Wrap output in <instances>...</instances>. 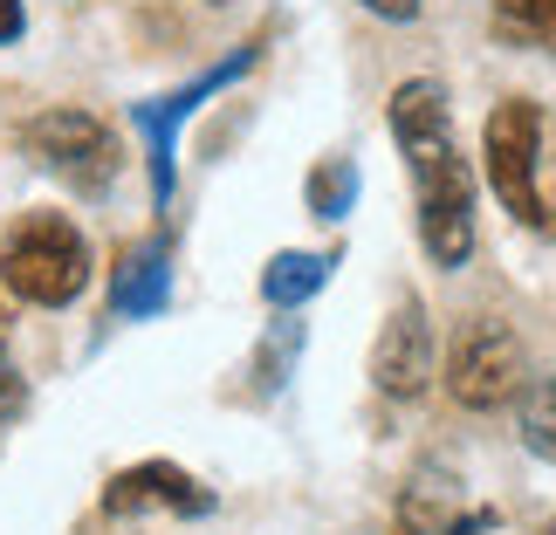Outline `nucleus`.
<instances>
[{"label": "nucleus", "mask_w": 556, "mask_h": 535, "mask_svg": "<svg viewBox=\"0 0 556 535\" xmlns=\"http://www.w3.org/2000/svg\"><path fill=\"white\" fill-rule=\"evenodd\" d=\"M0 282H8V295H21L35 309H62L90 289V241L62 213H28L0 241Z\"/></svg>", "instance_id": "nucleus-2"}, {"label": "nucleus", "mask_w": 556, "mask_h": 535, "mask_svg": "<svg viewBox=\"0 0 556 535\" xmlns=\"http://www.w3.org/2000/svg\"><path fill=\"white\" fill-rule=\"evenodd\" d=\"M324 282H330V254H275V262L262 268V295H268L275 309L309 303Z\"/></svg>", "instance_id": "nucleus-10"}, {"label": "nucleus", "mask_w": 556, "mask_h": 535, "mask_svg": "<svg viewBox=\"0 0 556 535\" xmlns=\"http://www.w3.org/2000/svg\"><path fill=\"white\" fill-rule=\"evenodd\" d=\"M495 28L508 41H536L556 55V0H495Z\"/></svg>", "instance_id": "nucleus-12"}, {"label": "nucleus", "mask_w": 556, "mask_h": 535, "mask_svg": "<svg viewBox=\"0 0 556 535\" xmlns=\"http://www.w3.org/2000/svg\"><path fill=\"white\" fill-rule=\"evenodd\" d=\"M138 508H173V515H206L213 495L192 474H179L173 460H144L103 487V515H138Z\"/></svg>", "instance_id": "nucleus-8"}, {"label": "nucleus", "mask_w": 556, "mask_h": 535, "mask_svg": "<svg viewBox=\"0 0 556 535\" xmlns=\"http://www.w3.org/2000/svg\"><path fill=\"white\" fill-rule=\"evenodd\" d=\"M248 69H254V41H248V49H233L227 62H213V69H206L200 82H186V90L152 97V103H131V124L144 131V158H152V200H159V206L173 200V138H179V124L200 111L213 90H227V82L248 76Z\"/></svg>", "instance_id": "nucleus-6"}, {"label": "nucleus", "mask_w": 556, "mask_h": 535, "mask_svg": "<svg viewBox=\"0 0 556 535\" xmlns=\"http://www.w3.org/2000/svg\"><path fill=\"white\" fill-rule=\"evenodd\" d=\"M21 138H28V152L49 165L55 179H70L76 192H103L117 179V138H111V124L90 117V111H70V103H62V111H41Z\"/></svg>", "instance_id": "nucleus-5"}, {"label": "nucleus", "mask_w": 556, "mask_h": 535, "mask_svg": "<svg viewBox=\"0 0 556 535\" xmlns=\"http://www.w3.org/2000/svg\"><path fill=\"white\" fill-rule=\"evenodd\" d=\"M392 138L419 186V241L440 268H460L475 254V179L454 144V111L433 76H413L392 90Z\"/></svg>", "instance_id": "nucleus-1"}, {"label": "nucleus", "mask_w": 556, "mask_h": 535, "mask_svg": "<svg viewBox=\"0 0 556 535\" xmlns=\"http://www.w3.org/2000/svg\"><path fill=\"white\" fill-rule=\"evenodd\" d=\"M351 192H357L351 158H324V165L309 173V213H324V220H344V213H351Z\"/></svg>", "instance_id": "nucleus-13"}, {"label": "nucleus", "mask_w": 556, "mask_h": 535, "mask_svg": "<svg viewBox=\"0 0 556 535\" xmlns=\"http://www.w3.org/2000/svg\"><path fill=\"white\" fill-rule=\"evenodd\" d=\"M357 8H371L378 21H419L426 0H357Z\"/></svg>", "instance_id": "nucleus-15"}, {"label": "nucleus", "mask_w": 556, "mask_h": 535, "mask_svg": "<svg viewBox=\"0 0 556 535\" xmlns=\"http://www.w3.org/2000/svg\"><path fill=\"white\" fill-rule=\"evenodd\" d=\"M28 28V14H21V0H0V41H21Z\"/></svg>", "instance_id": "nucleus-16"}, {"label": "nucleus", "mask_w": 556, "mask_h": 535, "mask_svg": "<svg viewBox=\"0 0 556 535\" xmlns=\"http://www.w3.org/2000/svg\"><path fill=\"white\" fill-rule=\"evenodd\" d=\"M371 378L384 398H419L426 378H433V316L426 303H399L378 330V351H371Z\"/></svg>", "instance_id": "nucleus-7"}, {"label": "nucleus", "mask_w": 556, "mask_h": 535, "mask_svg": "<svg viewBox=\"0 0 556 535\" xmlns=\"http://www.w3.org/2000/svg\"><path fill=\"white\" fill-rule=\"evenodd\" d=\"M481 158H488V186H495V200L516 213L529 227H556L549 206H543V111L529 97H502L495 111H488V131H481Z\"/></svg>", "instance_id": "nucleus-3"}, {"label": "nucleus", "mask_w": 556, "mask_h": 535, "mask_svg": "<svg viewBox=\"0 0 556 535\" xmlns=\"http://www.w3.org/2000/svg\"><path fill=\"white\" fill-rule=\"evenodd\" d=\"M21 398H28V384H21V371L8 364V351H0V419H14Z\"/></svg>", "instance_id": "nucleus-14"}, {"label": "nucleus", "mask_w": 556, "mask_h": 535, "mask_svg": "<svg viewBox=\"0 0 556 535\" xmlns=\"http://www.w3.org/2000/svg\"><path fill=\"white\" fill-rule=\"evenodd\" d=\"M543 535H556V522H549V528H543Z\"/></svg>", "instance_id": "nucleus-17"}, {"label": "nucleus", "mask_w": 556, "mask_h": 535, "mask_svg": "<svg viewBox=\"0 0 556 535\" xmlns=\"http://www.w3.org/2000/svg\"><path fill=\"white\" fill-rule=\"evenodd\" d=\"M165 295H173V268H165V247H131L111 275V309L117 316H159Z\"/></svg>", "instance_id": "nucleus-9"}, {"label": "nucleus", "mask_w": 556, "mask_h": 535, "mask_svg": "<svg viewBox=\"0 0 556 535\" xmlns=\"http://www.w3.org/2000/svg\"><path fill=\"white\" fill-rule=\"evenodd\" d=\"M516 419H522V446H529V454L556 460V378H529L522 384Z\"/></svg>", "instance_id": "nucleus-11"}, {"label": "nucleus", "mask_w": 556, "mask_h": 535, "mask_svg": "<svg viewBox=\"0 0 556 535\" xmlns=\"http://www.w3.org/2000/svg\"><path fill=\"white\" fill-rule=\"evenodd\" d=\"M529 384V357L516 344V330L502 316H467L454 351H446V392H454L467 412H502L516 405Z\"/></svg>", "instance_id": "nucleus-4"}]
</instances>
